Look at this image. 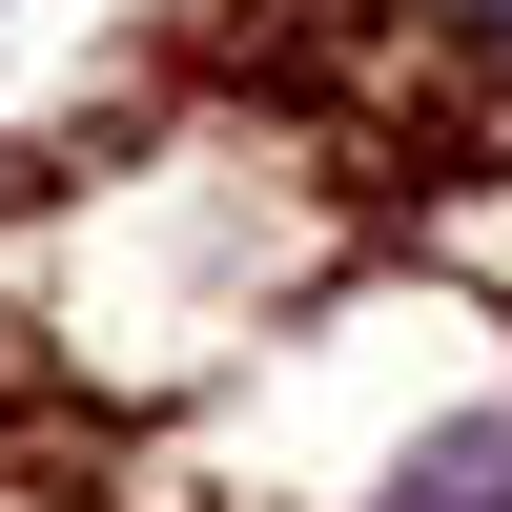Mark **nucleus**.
Here are the masks:
<instances>
[{"label": "nucleus", "instance_id": "obj_1", "mask_svg": "<svg viewBox=\"0 0 512 512\" xmlns=\"http://www.w3.org/2000/svg\"><path fill=\"white\" fill-rule=\"evenodd\" d=\"M369 512H512V410H451V431H410Z\"/></svg>", "mask_w": 512, "mask_h": 512}, {"label": "nucleus", "instance_id": "obj_2", "mask_svg": "<svg viewBox=\"0 0 512 512\" xmlns=\"http://www.w3.org/2000/svg\"><path fill=\"white\" fill-rule=\"evenodd\" d=\"M492 21H512V0H492Z\"/></svg>", "mask_w": 512, "mask_h": 512}]
</instances>
